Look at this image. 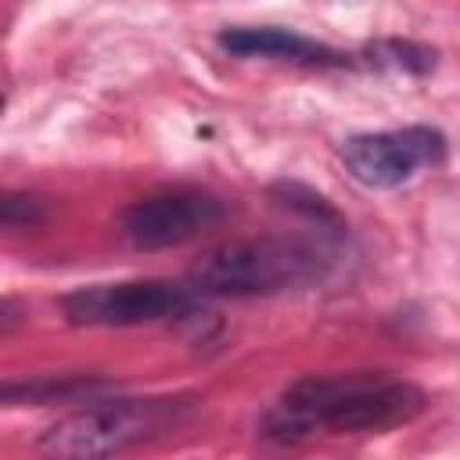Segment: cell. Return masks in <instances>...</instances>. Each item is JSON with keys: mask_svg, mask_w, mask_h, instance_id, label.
Masks as SVG:
<instances>
[{"mask_svg": "<svg viewBox=\"0 0 460 460\" xmlns=\"http://www.w3.org/2000/svg\"><path fill=\"white\" fill-rule=\"evenodd\" d=\"M428 406L420 385L385 370H345L298 377L262 417L273 442H302L313 435H377L410 424Z\"/></svg>", "mask_w": 460, "mask_h": 460, "instance_id": "cell-1", "label": "cell"}, {"mask_svg": "<svg viewBox=\"0 0 460 460\" xmlns=\"http://www.w3.org/2000/svg\"><path fill=\"white\" fill-rule=\"evenodd\" d=\"M331 255L320 241L305 237H244L208 248L190 266V288L198 295L255 298L320 280Z\"/></svg>", "mask_w": 460, "mask_h": 460, "instance_id": "cell-2", "label": "cell"}, {"mask_svg": "<svg viewBox=\"0 0 460 460\" xmlns=\"http://www.w3.org/2000/svg\"><path fill=\"white\" fill-rule=\"evenodd\" d=\"M187 399H90L40 435L50 456H111L180 424Z\"/></svg>", "mask_w": 460, "mask_h": 460, "instance_id": "cell-3", "label": "cell"}, {"mask_svg": "<svg viewBox=\"0 0 460 460\" xmlns=\"http://www.w3.org/2000/svg\"><path fill=\"white\" fill-rule=\"evenodd\" d=\"M194 305H198V291L172 280L86 284L61 298V313L72 327H140V323L190 316Z\"/></svg>", "mask_w": 460, "mask_h": 460, "instance_id": "cell-4", "label": "cell"}, {"mask_svg": "<svg viewBox=\"0 0 460 460\" xmlns=\"http://www.w3.org/2000/svg\"><path fill=\"white\" fill-rule=\"evenodd\" d=\"M338 158L356 183L370 190H392L410 183L424 169H438L446 162V137L435 126L356 133L341 140Z\"/></svg>", "mask_w": 460, "mask_h": 460, "instance_id": "cell-5", "label": "cell"}, {"mask_svg": "<svg viewBox=\"0 0 460 460\" xmlns=\"http://www.w3.org/2000/svg\"><path fill=\"white\" fill-rule=\"evenodd\" d=\"M223 216L226 208L216 194L198 187H172L126 205L119 216V230L133 248L162 252V248H180L187 241H198L201 234L216 230Z\"/></svg>", "mask_w": 460, "mask_h": 460, "instance_id": "cell-6", "label": "cell"}, {"mask_svg": "<svg viewBox=\"0 0 460 460\" xmlns=\"http://www.w3.org/2000/svg\"><path fill=\"white\" fill-rule=\"evenodd\" d=\"M219 47L237 58H270V61H288V65H305V68H345L349 65L341 50L316 43L309 36H298L291 29H277V25L223 29Z\"/></svg>", "mask_w": 460, "mask_h": 460, "instance_id": "cell-7", "label": "cell"}, {"mask_svg": "<svg viewBox=\"0 0 460 460\" xmlns=\"http://www.w3.org/2000/svg\"><path fill=\"white\" fill-rule=\"evenodd\" d=\"M104 381L97 377H36V381H7L4 385V402L7 406H22V402H72L83 392L101 388Z\"/></svg>", "mask_w": 460, "mask_h": 460, "instance_id": "cell-8", "label": "cell"}, {"mask_svg": "<svg viewBox=\"0 0 460 460\" xmlns=\"http://www.w3.org/2000/svg\"><path fill=\"white\" fill-rule=\"evenodd\" d=\"M370 61L381 68H395V72H410V75H424L435 68V50L410 43V40H381L370 50Z\"/></svg>", "mask_w": 460, "mask_h": 460, "instance_id": "cell-9", "label": "cell"}, {"mask_svg": "<svg viewBox=\"0 0 460 460\" xmlns=\"http://www.w3.org/2000/svg\"><path fill=\"white\" fill-rule=\"evenodd\" d=\"M273 194H280L284 201L280 205H288L291 212H302L309 223H316V226H331V230H341V216L327 205V198H320V194H313L309 187H298V183H280V187H273Z\"/></svg>", "mask_w": 460, "mask_h": 460, "instance_id": "cell-10", "label": "cell"}, {"mask_svg": "<svg viewBox=\"0 0 460 460\" xmlns=\"http://www.w3.org/2000/svg\"><path fill=\"white\" fill-rule=\"evenodd\" d=\"M43 216H47V205L36 194H14L11 190L0 201V219L7 230H29V226L43 223Z\"/></svg>", "mask_w": 460, "mask_h": 460, "instance_id": "cell-11", "label": "cell"}]
</instances>
